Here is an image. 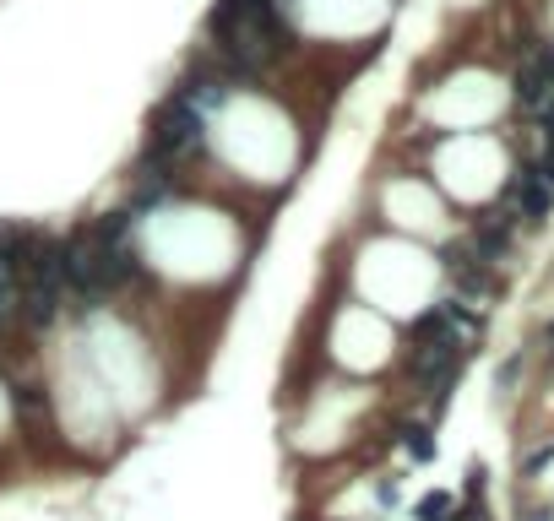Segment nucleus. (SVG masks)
I'll return each mask as SVG.
<instances>
[{
    "label": "nucleus",
    "mask_w": 554,
    "mask_h": 521,
    "mask_svg": "<svg viewBox=\"0 0 554 521\" xmlns=\"http://www.w3.org/2000/svg\"><path fill=\"white\" fill-rule=\"evenodd\" d=\"M207 147V114L201 109H190L185 98H169L158 114H152V136H147V152L158 158V163H185V158H196Z\"/></svg>",
    "instance_id": "obj_1"
},
{
    "label": "nucleus",
    "mask_w": 554,
    "mask_h": 521,
    "mask_svg": "<svg viewBox=\"0 0 554 521\" xmlns=\"http://www.w3.org/2000/svg\"><path fill=\"white\" fill-rule=\"evenodd\" d=\"M65 294H71L82 310H103V304L120 294L114 277H109V266H103V250H98L92 228H76V234L65 239Z\"/></svg>",
    "instance_id": "obj_2"
},
{
    "label": "nucleus",
    "mask_w": 554,
    "mask_h": 521,
    "mask_svg": "<svg viewBox=\"0 0 554 521\" xmlns=\"http://www.w3.org/2000/svg\"><path fill=\"white\" fill-rule=\"evenodd\" d=\"M506 196H511V201H517V212H522V217H533V223H544V217L554 212V185L533 169V163H522V169L511 174V190H506Z\"/></svg>",
    "instance_id": "obj_3"
},
{
    "label": "nucleus",
    "mask_w": 554,
    "mask_h": 521,
    "mask_svg": "<svg viewBox=\"0 0 554 521\" xmlns=\"http://www.w3.org/2000/svg\"><path fill=\"white\" fill-rule=\"evenodd\" d=\"M174 98H185L190 109L212 114V109H223V103L234 98V82H228L223 71H201V65H196V71H190V76H185V82L174 87Z\"/></svg>",
    "instance_id": "obj_4"
},
{
    "label": "nucleus",
    "mask_w": 554,
    "mask_h": 521,
    "mask_svg": "<svg viewBox=\"0 0 554 521\" xmlns=\"http://www.w3.org/2000/svg\"><path fill=\"white\" fill-rule=\"evenodd\" d=\"M397 440H403V451H408L413 462H435V435H430V424H403Z\"/></svg>",
    "instance_id": "obj_5"
},
{
    "label": "nucleus",
    "mask_w": 554,
    "mask_h": 521,
    "mask_svg": "<svg viewBox=\"0 0 554 521\" xmlns=\"http://www.w3.org/2000/svg\"><path fill=\"white\" fill-rule=\"evenodd\" d=\"M457 516V500L446 495V489H435V495H424L419 506H413V521H452Z\"/></svg>",
    "instance_id": "obj_6"
},
{
    "label": "nucleus",
    "mask_w": 554,
    "mask_h": 521,
    "mask_svg": "<svg viewBox=\"0 0 554 521\" xmlns=\"http://www.w3.org/2000/svg\"><path fill=\"white\" fill-rule=\"evenodd\" d=\"M11 315H16V277L0 266V326H5Z\"/></svg>",
    "instance_id": "obj_7"
},
{
    "label": "nucleus",
    "mask_w": 554,
    "mask_h": 521,
    "mask_svg": "<svg viewBox=\"0 0 554 521\" xmlns=\"http://www.w3.org/2000/svg\"><path fill=\"white\" fill-rule=\"evenodd\" d=\"M11 402H16V413H38V408H44V391H38V386H16Z\"/></svg>",
    "instance_id": "obj_8"
},
{
    "label": "nucleus",
    "mask_w": 554,
    "mask_h": 521,
    "mask_svg": "<svg viewBox=\"0 0 554 521\" xmlns=\"http://www.w3.org/2000/svg\"><path fill=\"white\" fill-rule=\"evenodd\" d=\"M549 462H554V446H544V451H533V457L522 462V473L533 478V473H539V468H549Z\"/></svg>",
    "instance_id": "obj_9"
},
{
    "label": "nucleus",
    "mask_w": 554,
    "mask_h": 521,
    "mask_svg": "<svg viewBox=\"0 0 554 521\" xmlns=\"http://www.w3.org/2000/svg\"><path fill=\"white\" fill-rule=\"evenodd\" d=\"M375 500L381 506H397V484H375Z\"/></svg>",
    "instance_id": "obj_10"
},
{
    "label": "nucleus",
    "mask_w": 554,
    "mask_h": 521,
    "mask_svg": "<svg viewBox=\"0 0 554 521\" xmlns=\"http://www.w3.org/2000/svg\"><path fill=\"white\" fill-rule=\"evenodd\" d=\"M522 521H554V511H528Z\"/></svg>",
    "instance_id": "obj_11"
},
{
    "label": "nucleus",
    "mask_w": 554,
    "mask_h": 521,
    "mask_svg": "<svg viewBox=\"0 0 554 521\" xmlns=\"http://www.w3.org/2000/svg\"><path fill=\"white\" fill-rule=\"evenodd\" d=\"M549 343H554V326H549Z\"/></svg>",
    "instance_id": "obj_12"
}]
</instances>
